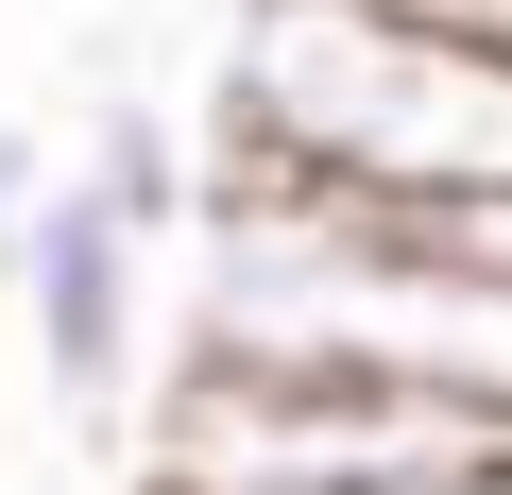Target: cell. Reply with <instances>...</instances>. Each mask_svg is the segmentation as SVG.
<instances>
[{
	"label": "cell",
	"instance_id": "cell-1",
	"mask_svg": "<svg viewBox=\"0 0 512 495\" xmlns=\"http://www.w3.org/2000/svg\"><path fill=\"white\" fill-rule=\"evenodd\" d=\"M205 137L239 171H308L427 222H512V35L427 0H239Z\"/></svg>",
	"mask_w": 512,
	"mask_h": 495
},
{
	"label": "cell",
	"instance_id": "cell-2",
	"mask_svg": "<svg viewBox=\"0 0 512 495\" xmlns=\"http://www.w3.org/2000/svg\"><path fill=\"white\" fill-rule=\"evenodd\" d=\"M154 257H171V239L120 222L86 171H52L18 205V325H35L52 410H137L154 393Z\"/></svg>",
	"mask_w": 512,
	"mask_h": 495
},
{
	"label": "cell",
	"instance_id": "cell-3",
	"mask_svg": "<svg viewBox=\"0 0 512 495\" xmlns=\"http://www.w3.org/2000/svg\"><path fill=\"white\" fill-rule=\"evenodd\" d=\"M69 171L120 205V222H154V239H205V188H222V137H188L171 103H137V86H103L86 103V137H69Z\"/></svg>",
	"mask_w": 512,
	"mask_h": 495
},
{
	"label": "cell",
	"instance_id": "cell-4",
	"mask_svg": "<svg viewBox=\"0 0 512 495\" xmlns=\"http://www.w3.org/2000/svg\"><path fill=\"white\" fill-rule=\"evenodd\" d=\"M35 188H52V154H35L18 120H0V291H18V205H35Z\"/></svg>",
	"mask_w": 512,
	"mask_h": 495
}]
</instances>
